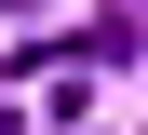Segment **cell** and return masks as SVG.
Returning a JSON list of instances; mask_svg holds the SVG:
<instances>
[{
    "label": "cell",
    "mask_w": 148,
    "mask_h": 135,
    "mask_svg": "<svg viewBox=\"0 0 148 135\" xmlns=\"http://www.w3.org/2000/svg\"><path fill=\"white\" fill-rule=\"evenodd\" d=\"M0 135H14V108H0Z\"/></svg>",
    "instance_id": "obj_1"
}]
</instances>
